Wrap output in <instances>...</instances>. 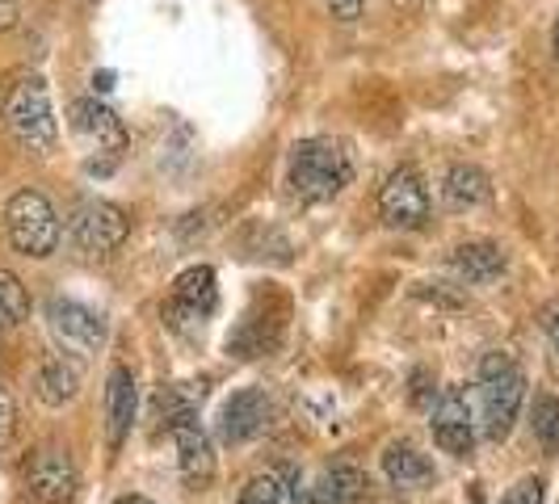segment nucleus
Returning a JSON list of instances; mask_svg holds the SVG:
<instances>
[{
    "label": "nucleus",
    "instance_id": "3",
    "mask_svg": "<svg viewBox=\"0 0 559 504\" xmlns=\"http://www.w3.org/2000/svg\"><path fill=\"white\" fill-rule=\"evenodd\" d=\"M522 399H526V374L509 362L504 353H488L479 362V424L492 442L509 437L513 420L522 412Z\"/></svg>",
    "mask_w": 559,
    "mask_h": 504
},
{
    "label": "nucleus",
    "instance_id": "7",
    "mask_svg": "<svg viewBox=\"0 0 559 504\" xmlns=\"http://www.w3.org/2000/svg\"><path fill=\"white\" fill-rule=\"evenodd\" d=\"M379 215L388 227L400 231H417L429 219V194H425V181L417 177V168H395L392 177L383 181L379 190Z\"/></svg>",
    "mask_w": 559,
    "mask_h": 504
},
{
    "label": "nucleus",
    "instance_id": "4",
    "mask_svg": "<svg viewBox=\"0 0 559 504\" xmlns=\"http://www.w3.org/2000/svg\"><path fill=\"white\" fill-rule=\"evenodd\" d=\"M4 227H9V240L22 256L43 261V256H51L59 249V215L38 190H22V194L9 197Z\"/></svg>",
    "mask_w": 559,
    "mask_h": 504
},
{
    "label": "nucleus",
    "instance_id": "6",
    "mask_svg": "<svg viewBox=\"0 0 559 504\" xmlns=\"http://www.w3.org/2000/svg\"><path fill=\"white\" fill-rule=\"evenodd\" d=\"M72 240L81 244L84 252H93V256H102V252H114L122 249V240H127V215L106 202V197H84L81 206L72 211Z\"/></svg>",
    "mask_w": 559,
    "mask_h": 504
},
{
    "label": "nucleus",
    "instance_id": "26",
    "mask_svg": "<svg viewBox=\"0 0 559 504\" xmlns=\"http://www.w3.org/2000/svg\"><path fill=\"white\" fill-rule=\"evenodd\" d=\"M17 17H22V0H0V34L17 26Z\"/></svg>",
    "mask_w": 559,
    "mask_h": 504
},
{
    "label": "nucleus",
    "instance_id": "23",
    "mask_svg": "<svg viewBox=\"0 0 559 504\" xmlns=\"http://www.w3.org/2000/svg\"><path fill=\"white\" fill-rule=\"evenodd\" d=\"M501 504H543V479H522L501 496Z\"/></svg>",
    "mask_w": 559,
    "mask_h": 504
},
{
    "label": "nucleus",
    "instance_id": "21",
    "mask_svg": "<svg viewBox=\"0 0 559 504\" xmlns=\"http://www.w3.org/2000/svg\"><path fill=\"white\" fill-rule=\"evenodd\" d=\"M29 315L26 286L13 278L9 269H0V328H13Z\"/></svg>",
    "mask_w": 559,
    "mask_h": 504
},
{
    "label": "nucleus",
    "instance_id": "25",
    "mask_svg": "<svg viewBox=\"0 0 559 504\" xmlns=\"http://www.w3.org/2000/svg\"><path fill=\"white\" fill-rule=\"evenodd\" d=\"M13 424H17V412H13V399H9V392L0 387V446L13 437Z\"/></svg>",
    "mask_w": 559,
    "mask_h": 504
},
{
    "label": "nucleus",
    "instance_id": "22",
    "mask_svg": "<svg viewBox=\"0 0 559 504\" xmlns=\"http://www.w3.org/2000/svg\"><path fill=\"white\" fill-rule=\"evenodd\" d=\"M531 429L543 449H559V399L556 395H538V399H534Z\"/></svg>",
    "mask_w": 559,
    "mask_h": 504
},
{
    "label": "nucleus",
    "instance_id": "13",
    "mask_svg": "<svg viewBox=\"0 0 559 504\" xmlns=\"http://www.w3.org/2000/svg\"><path fill=\"white\" fill-rule=\"evenodd\" d=\"M135 408H140L135 374H131L127 365H114L110 379H106V429H110L114 446L131 433V424H135Z\"/></svg>",
    "mask_w": 559,
    "mask_h": 504
},
{
    "label": "nucleus",
    "instance_id": "11",
    "mask_svg": "<svg viewBox=\"0 0 559 504\" xmlns=\"http://www.w3.org/2000/svg\"><path fill=\"white\" fill-rule=\"evenodd\" d=\"M219 303V290H215V269L211 265H194L186 269L181 278L173 281V299H168V315L173 324L190 320V324H202Z\"/></svg>",
    "mask_w": 559,
    "mask_h": 504
},
{
    "label": "nucleus",
    "instance_id": "9",
    "mask_svg": "<svg viewBox=\"0 0 559 504\" xmlns=\"http://www.w3.org/2000/svg\"><path fill=\"white\" fill-rule=\"evenodd\" d=\"M26 488L34 501L43 504H68L76 496V463L68 458V449L43 446L26 463Z\"/></svg>",
    "mask_w": 559,
    "mask_h": 504
},
{
    "label": "nucleus",
    "instance_id": "8",
    "mask_svg": "<svg viewBox=\"0 0 559 504\" xmlns=\"http://www.w3.org/2000/svg\"><path fill=\"white\" fill-rule=\"evenodd\" d=\"M429 429H433L438 449H447L454 458H467L476 449V412H472L467 392H459V387L442 392V399L429 412Z\"/></svg>",
    "mask_w": 559,
    "mask_h": 504
},
{
    "label": "nucleus",
    "instance_id": "29",
    "mask_svg": "<svg viewBox=\"0 0 559 504\" xmlns=\"http://www.w3.org/2000/svg\"><path fill=\"white\" fill-rule=\"evenodd\" d=\"M556 59H559V17H556Z\"/></svg>",
    "mask_w": 559,
    "mask_h": 504
},
{
    "label": "nucleus",
    "instance_id": "18",
    "mask_svg": "<svg viewBox=\"0 0 559 504\" xmlns=\"http://www.w3.org/2000/svg\"><path fill=\"white\" fill-rule=\"evenodd\" d=\"M383 476L392 479L395 488H425V483L438 479V471H433V463L417 446L392 442V446L383 449Z\"/></svg>",
    "mask_w": 559,
    "mask_h": 504
},
{
    "label": "nucleus",
    "instance_id": "28",
    "mask_svg": "<svg viewBox=\"0 0 559 504\" xmlns=\"http://www.w3.org/2000/svg\"><path fill=\"white\" fill-rule=\"evenodd\" d=\"M114 504H152L147 496H122V501H114Z\"/></svg>",
    "mask_w": 559,
    "mask_h": 504
},
{
    "label": "nucleus",
    "instance_id": "5",
    "mask_svg": "<svg viewBox=\"0 0 559 504\" xmlns=\"http://www.w3.org/2000/svg\"><path fill=\"white\" fill-rule=\"evenodd\" d=\"M47 328L56 336V345L63 353H93L106 345V320L93 308H84L76 299H51L47 303Z\"/></svg>",
    "mask_w": 559,
    "mask_h": 504
},
{
    "label": "nucleus",
    "instance_id": "24",
    "mask_svg": "<svg viewBox=\"0 0 559 504\" xmlns=\"http://www.w3.org/2000/svg\"><path fill=\"white\" fill-rule=\"evenodd\" d=\"M362 4L366 0H324V9L333 13L336 22H358L362 17Z\"/></svg>",
    "mask_w": 559,
    "mask_h": 504
},
{
    "label": "nucleus",
    "instance_id": "14",
    "mask_svg": "<svg viewBox=\"0 0 559 504\" xmlns=\"http://www.w3.org/2000/svg\"><path fill=\"white\" fill-rule=\"evenodd\" d=\"M34 392L47 408H63L72 404L76 392H81V362L76 353H56L38 365V379H34Z\"/></svg>",
    "mask_w": 559,
    "mask_h": 504
},
{
    "label": "nucleus",
    "instance_id": "15",
    "mask_svg": "<svg viewBox=\"0 0 559 504\" xmlns=\"http://www.w3.org/2000/svg\"><path fill=\"white\" fill-rule=\"evenodd\" d=\"M173 437H177V454H181V476L190 483H202L215 471V454H211V437L198 429L194 417L177 420L173 424Z\"/></svg>",
    "mask_w": 559,
    "mask_h": 504
},
{
    "label": "nucleus",
    "instance_id": "2",
    "mask_svg": "<svg viewBox=\"0 0 559 504\" xmlns=\"http://www.w3.org/2000/svg\"><path fill=\"white\" fill-rule=\"evenodd\" d=\"M4 122H9L13 140L22 143L26 152H38V156L56 152L59 118L56 106H51V88H47L43 76H22L13 84L9 101H4Z\"/></svg>",
    "mask_w": 559,
    "mask_h": 504
},
{
    "label": "nucleus",
    "instance_id": "17",
    "mask_svg": "<svg viewBox=\"0 0 559 504\" xmlns=\"http://www.w3.org/2000/svg\"><path fill=\"white\" fill-rule=\"evenodd\" d=\"M492 197V185H488V172L476 165H450L447 177H442V202L450 211H476Z\"/></svg>",
    "mask_w": 559,
    "mask_h": 504
},
{
    "label": "nucleus",
    "instance_id": "16",
    "mask_svg": "<svg viewBox=\"0 0 559 504\" xmlns=\"http://www.w3.org/2000/svg\"><path fill=\"white\" fill-rule=\"evenodd\" d=\"M450 265H454V274L463 281H472V286H488V281H497L504 274V252L497 244H488V240H472V244H459L454 256H450Z\"/></svg>",
    "mask_w": 559,
    "mask_h": 504
},
{
    "label": "nucleus",
    "instance_id": "20",
    "mask_svg": "<svg viewBox=\"0 0 559 504\" xmlns=\"http://www.w3.org/2000/svg\"><path fill=\"white\" fill-rule=\"evenodd\" d=\"M240 504H295V492H290V476L286 471H265L257 476L240 492Z\"/></svg>",
    "mask_w": 559,
    "mask_h": 504
},
{
    "label": "nucleus",
    "instance_id": "19",
    "mask_svg": "<svg viewBox=\"0 0 559 504\" xmlns=\"http://www.w3.org/2000/svg\"><path fill=\"white\" fill-rule=\"evenodd\" d=\"M362 488H366V476L354 463H336V467H329L324 476L316 479L311 504H349L362 496Z\"/></svg>",
    "mask_w": 559,
    "mask_h": 504
},
{
    "label": "nucleus",
    "instance_id": "12",
    "mask_svg": "<svg viewBox=\"0 0 559 504\" xmlns=\"http://www.w3.org/2000/svg\"><path fill=\"white\" fill-rule=\"evenodd\" d=\"M265 424H270V399L249 387V392H236L224 404V412H219V437H224L227 446H245V442L265 433Z\"/></svg>",
    "mask_w": 559,
    "mask_h": 504
},
{
    "label": "nucleus",
    "instance_id": "10",
    "mask_svg": "<svg viewBox=\"0 0 559 504\" xmlns=\"http://www.w3.org/2000/svg\"><path fill=\"white\" fill-rule=\"evenodd\" d=\"M72 135H76L88 152H97V156H118V152L127 147V127H122V118H118L110 106H102L97 97L72 101Z\"/></svg>",
    "mask_w": 559,
    "mask_h": 504
},
{
    "label": "nucleus",
    "instance_id": "27",
    "mask_svg": "<svg viewBox=\"0 0 559 504\" xmlns=\"http://www.w3.org/2000/svg\"><path fill=\"white\" fill-rule=\"evenodd\" d=\"M543 333L559 345V303H547V308H543Z\"/></svg>",
    "mask_w": 559,
    "mask_h": 504
},
{
    "label": "nucleus",
    "instance_id": "1",
    "mask_svg": "<svg viewBox=\"0 0 559 504\" xmlns=\"http://www.w3.org/2000/svg\"><path fill=\"white\" fill-rule=\"evenodd\" d=\"M354 181V156L336 140H304L290 156V185L304 202H333Z\"/></svg>",
    "mask_w": 559,
    "mask_h": 504
}]
</instances>
